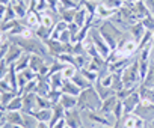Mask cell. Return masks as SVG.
Listing matches in <instances>:
<instances>
[{
  "mask_svg": "<svg viewBox=\"0 0 154 128\" xmlns=\"http://www.w3.org/2000/svg\"><path fill=\"white\" fill-rule=\"evenodd\" d=\"M9 41H11V44H15V45H18L20 48H23L24 53H29V54H41V56H44V57L48 56V50H47L44 41L38 39L36 36H33V38L9 36Z\"/></svg>",
  "mask_w": 154,
  "mask_h": 128,
  "instance_id": "1",
  "label": "cell"
},
{
  "mask_svg": "<svg viewBox=\"0 0 154 128\" xmlns=\"http://www.w3.org/2000/svg\"><path fill=\"white\" fill-rule=\"evenodd\" d=\"M101 106V98L98 97L97 91L94 86L83 89L80 95L77 97V109L80 112L88 110V112H97Z\"/></svg>",
  "mask_w": 154,
  "mask_h": 128,
  "instance_id": "2",
  "label": "cell"
},
{
  "mask_svg": "<svg viewBox=\"0 0 154 128\" xmlns=\"http://www.w3.org/2000/svg\"><path fill=\"white\" fill-rule=\"evenodd\" d=\"M121 80H122V88L137 89L142 85V79H140V73H139V63H137V60H133L130 65L121 73Z\"/></svg>",
  "mask_w": 154,
  "mask_h": 128,
  "instance_id": "3",
  "label": "cell"
},
{
  "mask_svg": "<svg viewBox=\"0 0 154 128\" xmlns=\"http://www.w3.org/2000/svg\"><path fill=\"white\" fill-rule=\"evenodd\" d=\"M88 38L94 42V45H95V48L98 50L100 56H101V57H104V59H107L112 50H110V47L107 45V42L104 41V38L101 36V33H100L98 27H92V29H91V32H89V35H88Z\"/></svg>",
  "mask_w": 154,
  "mask_h": 128,
  "instance_id": "4",
  "label": "cell"
},
{
  "mask_svg": "<svg viewBox=\"0 0 154 128\" xmlns=\"http://www.w3.org/2000/svg\"><path fill=\"white\" fill-rule=\"evenodd\" d=\"M133 113L145 122H152L154 121V104L148 100H140V103L137 104Z\"/></svg>",
  "mask_w": 154,
  "mask_h": 128,
  "instance_id": "5",
  "label": "cell"
},
{
  "mask_svg": "<svg viewBox=\"0 0 154 128\" xmlns=\"http://www.w3.org/2000/svg\"><path fill=\"white\" fill-rule=\"evenodd\" d=\"M44 44L48 50V54L53 57H57L62 53H71V47H72L71 44H63L59 39H51V38L44 41Z\"/></svg>",
  "mask_w": 154,
  "mask_h": 128,
  "instance_id": "6",
  "label": "cell"
},
{
  "mask_svg": "<svg viewBox=\"0 0 154 128\" xmlns=\"http://www.w3.org/2000/svg\"><path fill=\"white\" fill-rule=\"evenodd\" d=\"M82 112L79 109H71V110H65V122L69 128H82Z\"/></svg>",
  "mask_w": 154,
  "mask_h": 128,
  "instance_id": "7",
  "label": "cell"
},
{
  "mask_svg": "<svg viewBox=\"0 0 154 128\" xmlns=\"http://www.w3.org/2000/svg\"><path fill=\"white\" fill-rule=\"evenodd\" d=\"M140 95H139V91H134L133 94H130L125 100H122V106H124V116L127 115H131L134 112V109L137 107V104L140 103Z\"/></svg>",
  "mask_w": 154,
  "mask_h": 128,
  "instance_id": "8",
  "label": "cell"
},
{
  "mask_svg": "<svg viewBox=\"0 0 154 128\" xmlns=\"http://www.w3.org/2000/svg\"><path fill=\"white\" fill-rule=\"evenodd\" d=\"M24 54V51H23V48H20L18 45H15V44H9V47H8V51H6V54H5V62L8 63V65H14V63L21 57Z\"/></svg>",
  "mask_w": 154,
  "mask_h": 128,
  "instance_id": "9",
  "label": "cell"
},
{
  "mask_svg": "<svg viewBox=\"0 0 154 128\" xmlns=\"http://www.w3.org/2000/svg\"><path fill=\"white\" fill-rule=\"evenodd\" d=\"M116 103H118V97H116V94H115V95H110L109 98H106V100L101 101V106H100L98 112H100L101 115H113L112 112H113Z\"/></svg>",
  "mask_w": 154,
  "mask_h": 128,
  "instance_id": "10",
  "label": "cell"
},
{
  "mask_svg": "<svg viewBox=\"0 0 154 128\" xmlns=\"http://www.w3.org/2000/svg\"><path fill=\"white\" fill-rule=\"evenodd\" d=\"M131 62H133L131 57H122V59H118L115 62H110L109 63V73H118V74H121Z\"/></svg>",
  "mask_w": 154,
  "mask_h": 128,
  "instance_id": "11",
  "label": "cell"
},
{
  "mask_svg": "<svg viewBox=\"0 0 154 128\" xmlns=\"http://www.w3.org/2000/svg\"><path fill=\"white\" fill-rule=\"evenodd\" d=\"M36 110H38V107H36V94L32 92V94L23 95V110L21 112L33 113Z\"/></svg>",
  "mask_w": 154,
  "mask_h": 128,
  "instance_id": "12",
  "label": "cell"
},
{
  "mask_svg": "<svg viewBox=\"0 0 154 128\" xmlns=\"http://www.w3.org/2000/svg\"><path fill=\"white\" fill-rule=\"evenodd\" d=\"M47 63V57L41 56V54H30V60H29V68L33 71V73H39L41 68Z\"/></svg>",
  "mask_w": 154,
  "mask_h": 128,
  "instance_id": "13",
  "label": "cell"
},
{
  "mask_svg": "<svg viewBox=\"0 0 154 128\" xmlns=\"http://www.w3.org/2000/svg\"><path fill=\"white\" fill-rule=\"evenodd\" d=\"M88 17H89V12L86 11V8L83 6V5H77V8H75V15H74V23L79 26V27H82V26H85V23H86V20H88Z\"/></svg>",
  "mask_w": 154,
  "mask_h": 128,
  "instance_id": "14",
  "label": "cell"
},
{
  "mask_svg": "<svg viewBox=\"0 0 154 128\" xmlns=\"http://www.w3.org/2000/svg\"><path fill=\"white\" fill-rule=\"evenodd\" d=\"M116 14V11H113V9H109L106 5H103L101 2L98 3V6H97V11H95V17L98 18V20H103V21H107V20H110L113 15Z\"/></svg>",
  "mask_w": 154,
  "mask_h": 128,
  "instance_id": "15",
  "label": "cell"
},
{
  "mask_svg": "<svg viewBox=\"0 0 154 128\" xmlns=\"http://www.w3.org/2000/svg\"><path fill=\"white\" fill-rule=\"evenodd\" d=\"M51 109H53V115H51V119H50V122H48L50 128H53V127H54L60 119H63V118H65V109H63L59 103L53 104V106H51Z\"/></svg>",
  "mask_w": 154,
  "mask_h": 128,
  "instance_id": "16",
  "label": "cell"
},
{
  "mask_svg": "<svg viewBox=\"0 0 154 128\" xmlns=\"http://www.w3.org/2000/svg\"><path fill=\"white\" fill-rule=\"evenodd\" d=\"M59 104L65 109V110H71L77 107V97L74 95H68V94H62L59 98Z\"/></svg>",
  "mask_w": 154,
  "mask_h": 128,
  "instance_id": "17",
  "label": "cell"
},
{
  "mask_svg": "<svg viewBox=\"0 0 154 128\" xmlns=\"http://www.w3.org/2000/svg\"><path fill=\"white\" fill-rule=\"evenodd\" d=\"M39 24H41V14L36 12V11H27V15H26V26L35 30Z\"/></svg>",
  "mask_w": 154,
  "mask_h": 128,
  "instance_id": "18",
  "label": "cell"
},
{
  "mask_svg": "<svg viewBox=\"0 0 154 128\" xmlns=\"http://www.w3.org/2000/svg\"><path fill=\"white\" fill-rule=\"evenodd\" d=\"M145 32H146V29H145V26L142 24V21L134 23V24H131V26H130V33H131L133 39H134L137 44H139V41L142 39V36L145 35Z\"/></svg>",
  "mask_w": 154,
  "mask_h": 128,
  "instance_id": "19",
  "label": "cell"
},
{
  "mask_svg": "<svg viewBox=\"0 0 154 128\" xmlns=\"http://www.w3.org/2000/svg\"><path fill=\"white\" fill-rule=\"evenodd\" d=\"M60 92H62V94H68V95H74V97H79L80 92H82V89L77 86L75 83H72L71 80H65V82H63V86H62V89H60Z\"/></svg>",
  "mask_w": 154,
  "mask_h": 128,
  "instance_id": "20",
  "label": "cell"
},
{
  "mask_svg": "<svg viewBox=\"0 0 154 128\" xmlns=\"http://www.w3.org/2000/svg\"><path fill=\"white\" fill-rule=\"evenodd\" d=\"M71 82H72V83H75V85L79 86L82 91H83V89H88V88H91V86H94V85H92V83H91V82H89V80H88L82 73H80V70L77 71V74L71 79Z\"/></svg>",
  "mask_w": 154,
  "mask_h": 128,
  "instance_id": "21",
  "label": "cell"
},
{
  "mask_svg": "<svg viewBox=\"0 0 154 128\" xmlns=\"http://www.w3.org/2000/svg\"><path fill=\"white\" fill-rule=\"evenodd\" d=\"M94 88H95L98 97L101 98V101L106 100V98H109L110 95H115V91H113L112 88H106V86H103V85L100 83V80H97V82L94 83Z\"/></svg>",
  "mask_w": 154,
  "mask_h": 128,
  "instance_id": "22",
  "label": "cell"
},
{
  "mask_svg": "<svg viewBox=\"0 0 154 128\" xmlns=\"http://www.w3.org/2000/svg\"><path fill=\"white\" fill-rule=\"evenodd\" d=\"M35 119H38V121H42V122H50V119H51V115H53V109L51 107H47V109H39V110H36V112H33V113H30Z\"/></svg>",
  "mask_w": 154,
  "mask_h": 128,
  "instance_id": "23",
  "label": "cell"
},
{
  "mask_svg": "<svg viewBox=\"0 0 154 128\" xmlns=\"http://www.w3.org/2000/svg\"><path fill=\"white\" fill-rule=\"evenodd\" d=\"M6 119H8V124H11L12 127H15V125H23V112H21V110L6 112Z\"/></svg>",
  "mask_w": 154,
  "mask_h": 128,
  "instance_id": "24",
  "label": "cell"
},
{
  "mask_svg": "<svg viewBox=\"0 0 154 128\" xmlns=\"http://www.w3.org/2000/svg\"><path fill=\"white\" fill-rule=\"evenodd\" d=\"M98 30H100L101 36L104 38V41L107 42V45L110 47V50H115V48H116V45H118V41H119V39H118L116 36H113V35H112L110 32H107L106 29H103L101 26L98 27Z\"/></svg>",
  "mask_w": 154,
  "mask_h": 128,
  "instance_id": "25",
  "label": "cell"
},
{
  "mask_svg": "<svg viewBox=\"0 0 154 128\" xmlns=\"http://www.w3.org/2000/svg\"><path fill=\"white\" fill-rule=\"evenodd\" d=\"M48 77V82H50V88L53 91H60L62 86H63V79H62V74L60 73H54L51 76H47Z\"/></svg>",
  "mask_w": 154,
  "mask_h": 128,
  "instance_id": "26",
  "label": "cell"
},
{
  "mask_svg": "<svg viewBox=\"0 0 154 128\" xmlns=\"http://www.w3.org/2000/svg\"><path fill=\"white\" fill-rule=\"evenodd\" d=\"M29 60H30V54H29V53H24V54L14 63V70H15L17 73H21V71L27 70V68H29Z\"/></svg>",
  "mask_w": 154,
  "mask_h": 128,
  "instance_id": "27",
  "label": "cell"
},
{
  "mask_svg": "<svg viewBox=\"0 0 154 128\" xmlns=\"http://www.w3.org/2000/svg\"><path fill=\"white\" fill-rule=\"evenodd\" d=\"M51 30H53V29L39 24L33 32H35V36H36L38 39H41V41H47V39H50V36H51Z\"/></svg>",
  "mask_w": 154,
  "mask_h": 128,
  "instance_id": "28",
  "label": "cell"
},
{
  "mask_svg": "<svg viewBox=\"0 0 154 128\" xmlns=\"http://www.w3.org/2000/svg\"><path fill=\"white\" fill-rule=\"evenodd\" d=\"M68 29V23H65L63 20H59L56 24H54V27H53V30H51V39H59V36L62 35V32L63 30H66Z\"/></svg>",
  "mask_w": 154,
  "mask_h": 128,
  "instance_id": "29",
  "label": "cell"
},
{
  "mask_svg": "<svg viewBox=\"0 0 154 128\" xmlns=\"http://www.w3.org/2000/svg\"><path fill=\"white\" fill-rule=\"evenodd\" d=\"M56 23H57V21H54L53 15L50 14V9H47V11L41 12V24H42V26H45V27H50V29H53Z\"/></svg>",
  "mask_w": 154,
  "mask_h": 128,
  "instance_id": "30",
  "label": "cell"
},
{
  "mask_svg": "<svg viewBox=\"0 0 154 128\" xmlns=\"http://www.w3.org/2000/svg\"><path fill=\"white\" fill-rule=\"evenodd\" d=\"M15 110H23V95L14 97V100L6 106V112H15Z\"/></svg>",
  "mask_w": 154,
  "mask_h": 128,
  "instance_id": "31",
  "label": "cell"
},
{
  "mask_svg": "<svg viewBox=\"0 0 154 128\" xmlns=\"http://www.w3.org/2000/svg\"><path fill=\"white\" fill-rule=\"evenodd\" d=\"M77 5L79 3H75L74 0H59L57 2V14H60L65 9H75Z\"/></svg>",
  "mask_w": 154,
  "mask_h": 128,
  "instance_id": "32",
  "label": "cell"
},
{
  "mask_svg": "<svg viewBox=\"0 0 154 128\" xmlns=\"http://www.w3.org/2000/svg\"><path fill=\"white\" fill-rule=\"evenodd\" d=\"M83 44H85V53L89 56V57H98L100 56V53H98V50L95 48V45H94V42L88 38V41L85 39L83 41Z\"/></svg>",
  "mask_w": 154,
  "mask_h": 128,
  "instance_id": "33",
  "label": "cell"
},
{
  "mask_svg": "<svg viewBox=\"0 0 154 128\" xmlns=\"http://www.w3.org/2000/svg\"><path fill=\"white\" fill-rule=\"evenodd\" d=\"M77 71H79V68H75L74 65H65V68L60 71V74H62L63 80H71L77 74Z\"/></svg>",
  "mask_w": 154,
  "mask_h": 128,
  "instance_id": "34",
  "label": "cell"
},
{
  "mask_svg": "<svg viewBox=\"0 0 154 128\" xmlns=\"http://www.w3.org/2000/svg\"><path fill=\"white\" fill-rule=\"evenodd\" d=\"M11 5H12V8H14L15 14H17V18H20V20H21V18H26V15H27V8H26L24 5H21V3L15 2V0H12Z\"/></svg>",
  "mask_w": 154,
  "mask_h": 128,
  "instance_id": "35",
  "label": "cell"
},
{
  "mask_svg": "<svg viewBox=\"0 0 154 128\" xmlns=\"http://www.w3.org/2000/svg\"><path fill=\"white\" fill-rule=\"evenodd\" d=\"M36 124H38V119H35L30 113H26L23 112V125L24 128H36Z\"/></svg>",
  "mask_w": 154,
  "mask_h": 128,
  "instance_id": "36",
  "label": "cell"
},
{
  "mask_svg": "<svg viewBox=\"0 0 154 128\" xmlns=\"http://www.w3.org/2000/svg\"><path fill=\"white\" fill-rule=\"evenodd\" d=\"M15 18H17V14H15V11H14L12 5L9 3V5H6V9H5V15H3V20H2V23H0V24H3V23H8V21H12V20H15Z\"/></svg>",
  "mask_w": 154,
  "mask_h": 128,
  "instance_id": "37",
  "label": "cell"
},
{
  "mask_svg": "<svg viewBox=\"0 0 154 128\" xmlns=\"http://www.w3.org/2000/svg\"><path fill=\"white\" fill-rule=\"evenodd\" d=\"M60 20H63L65 23H74V15H75V9H65L60 14Z\"/></svg>",
  "mask_w": 154,
  "mask_h": 128,
  "instance_id": "38",
  "label": "cell"
},
{
  "mask_svg": "<svg viewBox=\"0 0 154 128\" xmlns=\"http://www.w3.org/2000/svg\"><path fill=\"white\" fill-rule=\"evenodd\" d=\"M112 113H113L116 122L122 121V116H124V106H122V101H121V100H118V103H116V106H115V109H113Z\"/></svg>",
  "mask_w": 154,
  "mask_h": 128,
  "instance_id": "39",
  "label": "cell"
},
{
  "mask_svg": "<svg viewBox=\"0 0 154 128\" xmlns=\"http://www.w3.org/2000/svg\"><path fill=\"white\" fill-rule=\"evenodd\" d=\"M101 3H103V5H106L109 9L118 11V9L124 5V0H101Z\"/></svg>",
  "mask_w": 154,
  "mask_h": 128,
  "instance_id": "40",
  "label": "cell"
},
{
  "mask_svg": "<svg viewBox=\"0 0 154 128\" xmlns=\"http://www.w3.org/2000/svg\"><path fill=\"white\" fill-rule=\"evenodd\" d=\"M36 86H38V77H36L35 80L27 82V85L24 86V89H23V94H21V95H27V94L36 92Z\"/></svg>",
  "mask_w": 154,
  "mask_h": 128,
  "instance_id": "41",
  "label": "cell"
},
{
  "mask_svg": "<svg viewBox=\"0 0 154 128\" xmlns=\"http://www.w3.org/2000/svg\"><path fill=\"white\" fill-rule=\"evenodd\" d=\"M142 24L145 26V29L146 30H154V14H149V15H146V17H143L142 18Z\"/></svg>",
  "mask_w": 154,
  "mask_h": 128,
  "instance_id": "42",
  "label": "cell"
},
{
  "mask_svg": "<svg viewBox=\"0 0 154 128\" xmlns=\"http://www.w3.org/2000/svg\"><path fill=\"white\" fill-rule=\"evenodd\" d=\"M80 73H82V74H83V76H85V77H86V79L92 83V85L98 80V74H97V73H94V71H89V70L83 68V70H80Z\"/></svg>",
  "mask_w": 154,
  "mask_h": 128,
  "instance_id": "43",
  "label": "cell"
},
{
  "mask_svg": "<svg viewBox=\"0 0 154 128\" xmlns=\"http://www.w3.org/2000/svg\"><path fill=\"white\" fill-rule=\"evenodd\" d=\"M139 89V88H137ZM137 89H130V88H122V89H119L118 92H116V97H118V100H125L130 94H133L134 91H137Z\"/></svg>",
  "mask_w": 154,
  "mask_h": 128,
  "instance_id": "44",
  "label": "cell"
},
{
  "mask_svg": "<svg viewBox=\"0 0 154 128\" xmlns=\"http://www.w3.org/2000/svg\"><path fill=\"white\" fill-rule=\"evenodd\" d=\"M9 71V65L5 60H0V80H5Z\"/></svg>",
  "mask_w": 154,
  "mask_h": 128,
  "instance_id": "45",
  "label": "cell"
},
{
  "mask_svg": "<svg viewBox=\"0 0 154 128\" xmlns=\"http://www.w3.org/2000/svg\"><path fill=\"white\" fill-rule=\"evenodd\" d=\"M71 32H69V29H66V30H63L62 32V35L59 36V41L60 42H63V44H71Z\"/></svg>",
  "mask_w": 154,
  "mask_h": 128,
  "instance_id": "46",
  "label": "cell"
},
{
  "mask_svg": "<svg viewBox=\"0 0 154 128\" xmlns=\"http://www.w3.org/2000/svg\"><path fill=\"white\" fill-rule=\"evenodd\" d=\"M21 74H23V76L26 77V80H27V82H30V80H35V79L38 77V74H36V73H33V71H32L30 68H27V70L21 71Z\"/></svg>",
  "mask_w": 154,
  "mask_h": 128,
  "instance_id": "47",
  "label": "cell"
},
{
  "mask_svg": "<svg viewBox=\"0 0 154 128\" xmlns=\"http://www.w3.org/2000/svg\"><path fill=\"white\" fill-rule=\"evenodd\" d=\"M9 91H12V88L6 82V79L5 80H0V92H9Z\"/></svg>",
  "mask_w": 154,
  "mask_h": 128,
  "instance_id": "48",
  "label": "cell"
},
{
  "mask_svg": "<svg viewBox=\"0 0 154 128\" xmlns=\"http://www.w3.org/2000/svg\"><path fill=\"white\" fill-rule=\"evenodd\" d=\"M8 124V119H6V113L5 112H0V128L5 127Z\"/></svg>",
  "mask_w": 154,
  "mask_h": 128,
  "instance_id": "49",
  "label": "cell"
},
{
  "mask_svg": "<svg viewBox=\"0 0 154 128\" xmlns=\"http://www.w3.org/2000/svg\"><path fill=\"white\" fill-rule=\"evenodd\" d=\"M143 2L146 3V6L149 8V11L154 14V0H143Z\"/></svg>",
  "mask_w": 154,
  "mask_h": 128,
  "instance_id": "50",
  "label": "cell"
},
{
  "mask_svg": "<svg viewBox=\"0 0 154 128\" xmlns=\"http://www.w3.org/2000/svg\"><path fill=\"white\" fill-rule=\"evenodd\" d=\"M65 125H66V122H65V118H63V119H60L53 128H65Z\"/></svg>",
  "mask_w": 154,
  "mask_h": 128,
  "instance_id": "51",
  "label": "cell"
},
{
  "mask_svg": "<svg viewBox=\"0 0 154 128\" xmlns=\"http://www.w3.org/2000/svg\"><path fill=\"white\" fill-rule=\"evenodd\" d=\"M36 128H50V125H48V122L38 121V124H36Z\"/></svg>",
  "mask_w": 154,
  "mask_h": 128,
  "instance_id": "52",
  "label": "cell"
},
{
  "mask_svg": "<svg viewBox=\"0 0 154 128\" xmlns=\"http://www.w3.org/2000/svg\"><path fill=\"white\" fill-rule=\"evenodd\" d=\"M5 9H6V5H2V3H0V23H2V20H3Z\"/></svg>",
  "mask_w": 154,
  "mask_h": 128,
  "instance_id": "53",
  "label": "cell"
},
{
  "mask_svg": "<svg viewBox=\"0 0 154 128\" xmlns=\"http://www.w3.org/2000/svg\"><path fill=\"white\" fill-rule=\"evenodd\" d=\"M12 128H24V127H21V125H15V127H12Z\"/></svg>",
  "mask_w": 154,
  "mask_h": 128,
  "instance_id": "54",
  "label": "cell"
},
{
  "mask_svg": "<svg viewBox=\"0 0 154 128\" xmlns=\"http://www.w3.org/2000/svg\"><path fill=\"white\" fill-rule=\"evenodd\" d=\"M152 41H154V30H152Z\"/></svg>",
  "mask_w": 154,
  "mask_h": 128,
  "instance_id": "55",
  "label": "cell"
},
{
  "mask_svg": "<svg viewBox=\"0 0 154 128\" xmlns=\"http://www.w3.org/2000/svg\"><path fill=\"white\" fill-rule=\"evenodd\" d=\"M65 128H69V127H68V125H65Z\"/></svg>",
  "mask_w": 154,
  "mask_h": 128,
  "instance_id": "56",
  "label": "cell"
},
{
  "mask_svg": "<svg viewBox=\"0 0 154 128\" xmlns=\"http://www.w3.org/2000/svg\"><path fill=\"white\" fill-rule=\"evenodd\" d=\"M82 128H85V127H82Z\"/></svg>",
  "mask_w": 154,
  "mask_h": 128,
  "instance_id": "57",
  "label": "cell"
},
{
  "mask_svg": "<svg viewBox=\"0 0 154 128\" xmlns=\"http://www.w3.org/2000/svg\"><path fill=\"white\" fill-rule=\"evenodd\" d=\"M2 128H5V127H2Z\"/></svg>",
  "mask_w": 154,
  "mask_h": 128,
  "instance_id": "58",
  "label": "cell"
}]
</instances>
